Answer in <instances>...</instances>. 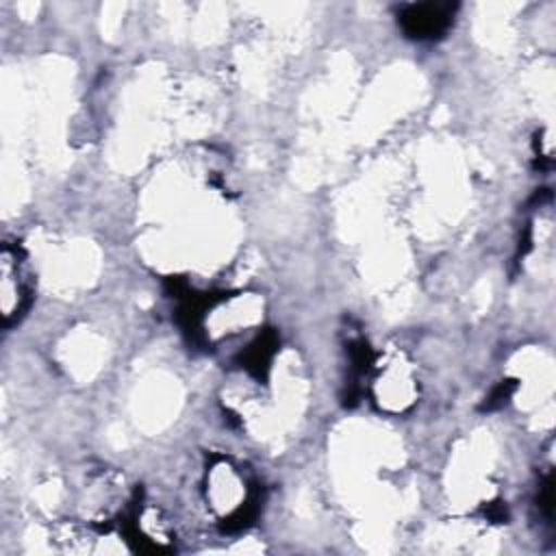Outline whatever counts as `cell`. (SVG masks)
Segmentation results:
<instances>
[{
  "label": "cell",
  "mask_w": 556,
  "mask_h": 556,
  "mask_svg": "<svg viewBox=\"0 0 556 556\" xmlns=\"http://www.w3.org/2000/svg\"><path fill=\"white\" fill-rule=\"evenodd\" d=\"M206 500L224 521H243L250 506L248 478L228 460H217L206 471Z\"/></svg>",
  "instance_id": "6da1fadb"
},
{
  "label": "cell",
  "mask_w": 556,
  "mask_h": 556,
  "mask_svg": "<svg viewBox=\"0 0 556 556\" xmlns=\"http://www.w3.org/2000/svg\"><path fill=\"white\" fill-rule=\"evenodd\" d=\"M30 300V274L20 248L4 245L0 256V311L4 326L15 321Z\"/></svg>",
  "instance_id": "7a4b0ae2"
},
{
  "label": "cell",
  "mask_w": 556,
  "mask_h": 556,
  "mask_svg": "<svg viewBox=\"0 0 556 556\" xmlns=\"http://www.w3.org/2000/svg\"><path fill=\"white\" fill-rule=\"evenodd\" d=\"M450 7L445 4H419L408 7L402 15L404 28L415 37H434L450 24Z\"/></svg>",
  "instance_id": "3957f363"
}]
</instances>
